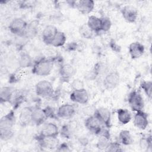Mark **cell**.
<instances>
[{
    "mask_svg": "<svg viewBox=\"0 0 152 152\" xmlns=\"http://www.w3.org/2000/svg\"><path fill=\"white\" fill-rule=\"evenodd\" d=\"M70 99L74 103L86 104L88 102L89 96L86 88L73 90L70 95Z\"/></svg>",
    "mask_w": 152,
    "mask_h": 152,
    "instance_id": "8fae6325",
    "label": "cell"
},
{
    "mask_svg": "<svg viewBox=\"0 0 152 152\" xmlns=\"http://www.w3.org/2000/svg\"><path fill=\"white\" fill-rule=\"evenodd\" d=\"M27 23L21 18H14L9 25L10 31L18 36H24L27 27Z\"/></svg>",
    "mask_w": 152,
    "mask_h": 152,
    "instance_id": "5b68a950",
    "label": "cell"
},
{
    "mask_svg": "<svg viewBox=\"0 0 152 152\" xmlns=\"http://www.w3.org/2000/svg\"><path fill=\"white\" fill-rule=\"evenodd\" d=\"M123 150L121 146V144L118 142H110L108 148L106 151H112V152H117V151H122Z\"/></svg>",
    "mask_w": 152,
    "mask_h": 152,
    "instance_id": "836d02e7",
    "label": "cell"
},
{
    "mask_svg": "<svg viewBox=\"0 0 152 152\" xmlns=\"http://www.w3.org/2000/svg\"><path fill=\"white\" fill-rule=\"evenodd\" d=\"M128 101L132 110L137 112L142 110L144 102L141 94L138 91H132L131 92L128 96Z\"/></svg>",
    "mask_w": 152,
    "mask_h": 152,
    "instance_id": "277c9868",
    "label": "cell"
},
{
    "mask_svg": "<svg viewBox=\"0 0 152 152\" xmlns=\"http://www.w3.org/2000/svg\"><path fill=\"white\" fill-rule=\"evenodd\" d=\"M99 138L96 143V147L99 150L106 151L110 144V136L108 129L103 128L99 134Z\"/></svg>",
    "mask_w": 152,
    "mask_h": 152,
    "instance_id": "7c38bea8",
    "label": "cell"
},
{
    "mask_svg": "<svg viewBox=\"0 0 152 152\" xmlns=\"http://www.w3.org/2000/svg\"><path fill=\"white\" fill-rule=\"evenodd\" d=\"M117 117L119 122L123 125L128 124L131 120V115L130 112L126 109H118Z\"/></svg>",
    "mask_w": 152,
    "mask_h": 152,
    "instance_id": "d4e9b609",
    "label": "cell"
},
{
    "mask_svg": "<svg viewBox=\"0 0 152 152\" xmlns=\"http://www.w3.org/2000/svg\"><path fill=\"white\" fill-rule=\"evenodd\" d=\"M37 140L39 144L43 148L53 150L57 148L59 145V140L57 137H43L39 135Z\"/></svg>",
    "mask_w": 152,
    "mask_h": 152,
    "instance_id": "ffe728a7",
    "label": "cell"
},
{
    "mask_svg": "<svg viewBox=\"0 0 152 152\" xmlns=\"http://www.w3.org/2000/svg\"><path fill=\"white\" fill-rule=\"evenodd\" d=\"M129 55L132 59H138L140 58L144 53L145 48L142 44L138 42L131 43L128 47Z\"/></svg>",
    "mask_w": 152,
    "mask_h": 152,
    "instance_id": "e0dca14e",
    "label": "cell"
},
{
    "mask_svg": "<svg viewBox=\"0 0 152 152\" xmlns=\"http://www.w3.org/2000/svg\"><path fill=\"white\" fill-rule=\"evenodd\" d=\"M119 142L125 145H129L133 142V139L130 132L128 130H122L119 134Z\"/></svg>",
    "mask_w": 152,
    "mask_h": 152,
    "instance_id": "83f0119b",
    "label": "cell"
},
{
    "mask_svg": "<svg viewBox=\"0 0 152 152\" xmlns=\"http://www.w3.org/2000/svg\"><path fill=\"white\" fill-rule=\"evenodd\" d=\"M56 151L66 152V151H70L71 149L66 143H62L61 144H59L58 147L56 148Z\"/></svg>",
    "mask_w": 152,
    "mask_h": 152,
    "instance_id": "d590c367",
    "label": "cell"
},
{
    "mask_svg": "<svg viewBox=\"0 0 152 152\" xmlns=\"http://www.w3.org/2000/svg\"><path fill=\"white\" fill-rule=\"evenodd\" d=\"M140 147L143 151H148V149L151 148L152 141L151 136H143L140 140Z\"/></svg>",
    "mask_w": 152,
    "mask_h": 152,
    "instance_id": "f546056e",
    "label": "cell"
},
{
    "mask_svg": "<svg viewBox=\"0 0 152 152\" xmlns=\"http://www.w3.org/2000/svg\"><path fill=\"white\" fill-rule=\"evenodd\" d=\"M33 107L26 106L24 107L20 112L18 119L20 125L23 126H27L31 124V115Z\"/></svg>",
    "mask_w": 152,
    "mask_h": 152,
    "instance_id": "d6986e66",
    "label": "cell"
},
{
    "mask_svg": "<svg viewBox=\"0 0 152 152\" xmlns=\"http://www.w3.org/2000/svg\"><path fill=\"white\" fill-rule=\"evenodd\" d=\"M58 30L57 28L53 25H48L43 28L42 33V37L44 43L50 45L52 39L54 38Z\"/></svg>",
    "mask_w": 152,
    "mask_h": 152,
    "instance_id": "ac0fdd59",
    "label": "cell"
},
{
    "mask_svg": "<svg viewBox=\"0 0 152 152\" xmlns=\"http://www.w3.org/2000/svg\"><path fill=\"white\" fill-rule=\"evenodd\" d=\"M14 90L10 87H3L0 90V100L1 103L11 101Z\"/></svg>",
    "mask_w": 152,
    "mask_h": 152,
    "instance_id": "cb8c5ba5",
    "label": "cell"
},
{
    "mask_svg": "<svg viewBox=\"0 0 152 152\" xmlns=\"http://www.w3.org/2000/svg\"><path fill=\"white\" fill-rule=\"evenodd\" d=\"M100 121L102 124L106 128L111 126V113L106 107H100L95 110L94 113Z\"/></svg>",
    "mask_w": 152,
    "mask_h": 152,
    "instance_id": "9c48e42d",
    "label": "cell"
},
{
    "mask_svg": "<svg viewBox=\"0 0 152 152\" xmlns=\"http://www.w3.org/2000/svg\"><path fill=\"white\" fill-rule=\"evenodd\" d=\"M77 128V123L74 121H72L68 124L64 125L61 129V135L66 138H69L72 134L76 131Z\"/></svg>",
    "mask_w": 152,
    "mask_h": 152,
    "instance_id": "603a6c76",
    "label": "cell"
},
{
    "mask_svg": "<svg viewBox=\"0 0 152 152\" xmlns=\"http://www.w3.org/2000/svg\"><path fill=\"white\" fill-rule=\"evenodd\" d=\"M35 91L39 96L47 98L51 97L53 94L54 90L50 81L48 80H41L36 84Z\"/></svg>",
    "mask_w": 152,
    "mask_h": 152,
    "instance_id": "3957f363",
    "label": "cell"
},
{
    "mask_svg": "<svg viewBox=\"0 0 152 152\" xmlns=\"http://www.w3.org/2000/svg\"><path fill=\"white\" fill-rule=\"evenodd\" d=\"M121 14L124 20L129 23L135 22L138 17V11L132 5H125L121 9Z\"/></svg>",
    "mask_w": 152,
    "mask_h": 152,
    "instance_id": "30bf717a",
    "label": "cell"
},
{
    "mask_svg": "<svg viewBox=\"0 0 152 152\" xmlns=\"http://www.w3.org/2000/svg\"><path fill=\"white\" fill-rule=\"evenodd\" d=\"M15 124V117L13 110L3 116L0 120V138L3 141L10 140L14 135L13 127Z\"/></svg>",
    "mask_w": 152,
    "mask_h": 152,
    "instance_id": "6da1fadb",
    "label": "cell"
},
{
    "mask_svg": "<svg viewBox=\"0 0 152 152\" xmlns=\"http://www.w3.org/2000/svg\"><path fill=\"white\" fill-rule=\"evenodd\" d=\"M94 2L92 0H80L76 1L75 8L83 14H90L94 9Z\"/></svg>",
    "mask_w": 152,
    "mask_h": 152,
    "instance_id": "2e32d148",
    "label": "cell"
},
{
    "mask_svg": "<svg viewBox=\"0 0 152 152\" xmlns=\"http://www.w3.org/2000/svg\"><path fill=\"white\" fill-rule=\"evenodd\" d=\"M84 124L90 132L97 135H99L104 128L103 125L94 114L88 116L86 119Z\"/></svg>",
    "mask_w": 152,
    "mask_h": 152,
    "instance_id": "8992f818",
    "label": "cell"
},
{
    "mask_svg": "<svg viewBox=\"0 0 152 152\" xmlns=\"http://www.w3.org/2000/svg\"><path fill=\"white\" fill-rule=\"evenodd\" d=\"M53 62L52 60L42 58L35 62L33 65L32 73L40 77L49 75L53 69Z\"/></svg>",
    "mask_w": 152,
    "mask_h": 152,
    "instance_id": "7a4b0ae2",
    "label": "cell"
},
{
    "mask_svg": "<svg viewBox=\"0 0 152 152\" xmlns=\"http://www.w3.org/2000/svg\"><path fill=\"white\" fill-rule=\"evenodd\" d=\"M66 40V37L64 33L58 31L54 38L51 41L50 45L54 47H62L63 46Z\"/></svg>",
    "mask_w": 152,
    "mask_h": 152,
    "instance_id": "484cf974",
    "label": "cell"
},
{
    "mask_svg": "<svg viewBox=\"0 0 152 152\" xmlns=\"http://www.w3.org/2000/svg\"><path fill=\"white\" fill-rule=\"evenodd\" d=\"M79 33L80 35L86 39H91L93 36L94 32L88 27L87 24H83L80 27Z\"/></svg>",
    "mask_w": 152,
    "mask_h": 152,
    "instance_id": "4dcf8cb0",
    "label": "cell"
},
{
    "mask_svg": "<svg viewBox=\"0 0 152 152\" xmlns=\"http://www.w3.org/2000/svg\"><path fill=\"white\" fill-rule=\"evenodd\" d=\"M75 113L74 106L69 103H65L61 105L56 112V116L62 119H68L72 118Z\"/></svg>",
    "mask_w": 152,
    "mask_h": 152,
    "instance_id": "ba28073f",
    "label": "cell"
},
{
    "mask_svg": "<svg viewBox=\"0 0 152 152\" xmlns=\"http://www.w3.org/2000/svg\"><path fill=\"white\" fill-rule=\"evenodd\" d=\"M48 116L44 109L39 107H33L31 115V124L36 125H40L45 122Z\"/></svg>",
    "mask_w": 152,
    "mask_h": 152,
    "instance_id": "4fadbf2b",
    "label": "cell"
},
{
    "mask_svg": "<svg viewBox=\"0 0 152 152\" xmlns=\"http://www.w3.org/2000/svg\"><path fill=\"white\" fill-rule=\"evenodd\" d=\"M38 23L36 21H33L27 24L26 30L24 36L28 38H33L37 33Z\"/></svg>",
    "mask_w": 152,
    "mask_h": 152,
    "instance_id": "f1b7e54d",
    "label": "cell"
},
{
    "mask_svg": "<svg viewBox=\"0 0 152 152\" xmlns=\"http://www.w3.org/2000/svg\"><path fill=\"white\" fill-rule=\"evenodd\" d=\"M75 73V68L70 64H64L61 65L59 69L60 76L64 80H69L74 76Z\"/></svg>",
    "mask_w": 152,
    "mask_h": 152,
    "instance_id": "44dd1931",
    "label": "cell"
},
{
    "mask_svg": "<svg viewBox=\"0 0 152 152\" xmlns=\"http://www.w3.org/2000/svg\"><path fill=\"white\" fill-rule=\"evenodd\" d=\"M59 134L58 126L52 122L45 124L42 128L39 136L43 137H57Z\"/></svg>",
    "mask_w": 152,
    "mask_h": 152,
    "instance_id": "9a60e30c",
    "label": "cell"
},
{
    "mask_svg": "<svg viewBox=\"0 0 152 152\" xmlns=\"http://www.w3.org/2000/svg\"><path fill=\"white\" fill-rule=\"evenodd\" d=\"M141 87L150 100L152 97V82L151 81H143L141 83Z\"/></svg>",
    "mask_w": 152,
    "mask_h": 152,
    "instance_id": "1f68e13d",
    "label": "cell"
},
{
    "mask_svg": "<svg viewBox=\"0 0 152 152\" xmlns=\"http://www.w3.org/2000/svg\"><path fill=\"white\" fill-rule=\"evenodd\" d=\"M119 82V74L116 71H112L105 76L103 81V85L104 88L107 90H112L117 87Z\"/></svg>",
    "mask_w": 152,
    "mask_h": 152,
    "instance_id": "52a82bcc",
    "label": "cell"
},
{
    "mask_svg": "<svg viewBox=\"0 0 152 152\" xmlns=\"http://www.w3.org/2000/svg\"><path fill=\"white\" fill-rule=\"evenodd\" d=\"M88 27L95 33L101 31L102 20L101 18H99L95 15H90L88 18L87 22Z\"/></svg>",
    "mask_w": 152,
    "mask_h": 152,
    "instance_id": "7402d4cb",
    "label": "cell"
},
{
    "mask_svg": "<svg viewBox=\"0 0 152 152\" xmlns=\"http://www.w3.org/2000/svg\"><path fill=\"white\" fill-rule=\"evenodd\" d=\"M102 20V26H101V31H109L112 26V22L109 18L104 17L101 18Z\"/></svg>",
    "mask_w": 152,
    "mask_h": 152,
    "instance_id": "d6a6232c",
    "label": "cell"
},
{
    "mask_svg": "<svg viewBox=\"0 0 152 152\" xmlns=\"http://www.w3.org/2000/svg\"><path fill=\"white\" fill-rule=\"evenodd\" d=\"M33 59L31 57L26 53H23L20 55L18 59V65L22 68H26L33 65Z\"/></svg>",
    "mask_w": 152,
    "mask_h": 152,
    "instance_id": "4316f807",
    "label": "cell"
},
{
    "mask_svg": "<svg viewBox=\"0 0 152 152\" xmlns=\"http://www.w3.org/2000/svg\"><path fill=\"white\" fill-rule=\"evenodd\" d=\"M134 124L140 129H145L148 125L147 114L142 110L136 112L134 117Z\"/></svg>",
    "mask_w": 152,
    "mask_h": 152,
    "instance_id": "5bb4252c",
    "label": "cell"
},
{
    "mask_svg": "<svg viewBox=\"0 0 152 152\" xmlns=\"http://www.w3.org/2000/svg\"><path fill=\"white\" fill-rule=\"evenodd\" d=\"M84 84L83 81L80 79H75L71 83V86L73 88V90L84 88Z\"/></svg>",
    "mask_w": 152,
    "mask_h": 152,
    "instance_id": "e575fe53",
    "label": "cell"
}]
</instances>
